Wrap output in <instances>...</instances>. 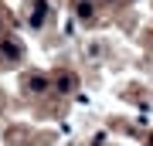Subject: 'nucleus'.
<instances>
[{
  "label": "nucleus",
  "mask_w": 153,
  "mask_h": 146,
  "mask_svg": "<svg viewBox=\"0 0 153 146\" xmlns=\"http://www.w3.org/2000/svg\"><path fill=\"white\" fill-rule=\"evenodd\" d=\"M0 54H4L7 61H17L21 58V44L17 41H0Z\"/></svg>",
  "instance_id": "f257e3e1"
},
{
  "label": "nucleus",
  "mask_w": 153,
  "mask_h": 146,
  "mask_svg": "<svg viewBox=\"0 0 153 146\" xmlns=\"http://www.w3.org/2000/svg\"><path fill=\"white\" fill-rule=\"evenodd\" d=\"M44 17H48V4H44V0H34V7H31V24H44Z\"/></svg>",
  "instance_id": "f03ea898"
},
{
  "label": "nucleus",
  "mask_w": 153,
  "mask_h": 146,
  "mask_svg": "<svg viewBox=\"0 0 153 146\" xmlns=\"http://www.w3.org/2000/svg\"><path fill=\"white\" fill-rule=\"evenodd\" d=\"M0 27H4V17H0Z\"/></svg>",
  "instance_id": "20e7f679"
},
{
  "label": "nucleus",
  "mask_w": 153,
  "mask_h": 146,
  "mask_svg": "<svg viewBox=\"0 0 153 146\" xmlns=\"http://www.w3.org/2000/svg\"><path fill=\"white\" fill-rule=\"evenodd\" d=\"M27 88H31V92H44V88H48V78L31 75V78H27Z\"/></svg>",
  "instance_id": "7ed1b4c3"
}]
</instances>
